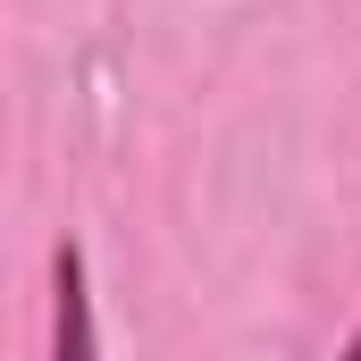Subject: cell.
Here are the masks:
<instances>
[{
    "instance_id": "1",
    "label": "cell",
    "mask_w": 361,
    "mask_h": 361,
    "mask_svg": "<svg viewBox=\"0 0 361 361\" xmlns=\"http://www.w3.org/2000/svg\"><path fill=\"white\" fill-rule=\"evenodd\" d=\"M51 361H101L92 345V294H85V252L76 244H59L51 252Z\"/></svg>"
},
{
    "instance_id": "2",
    "label": "cell",
    "mask_w": 361,
    "mask_h": 361,
    "mask_svg": "<svg viewBox=\"0 0 361 361\" xmlns=\"http://www.w3.org/2000/svg\"><path fill=\"white\" fill-rule=\"evenodd\" d=\"M345 361H361V336H353V353H345Z\"/></svg>"
}]
</instances>
